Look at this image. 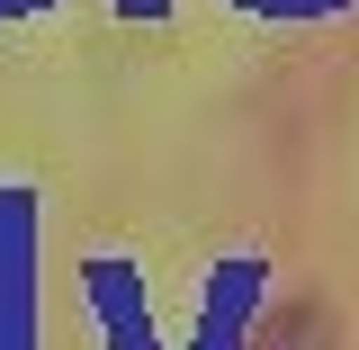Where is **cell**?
<instances>
[{
  "instance_id": "obj_2",
  "label": "cell",
  "mask_w": 359,
  "mask_h": 350,
  "mask_svg": "<svg viewBox=\"0 0 359 350\" xmlns=\"http://www.w3.org/2000/svg\"><path fill=\"white\" fill-rule=\"evenodd\" d=\"M252 9H323V0H252Z\"/></svg>"
},
{
  "instance_id": "obj_3",
  "label": "cell",
  "mask_w": 359,
  "mask_h": 350,
  "mask_svg": "<svg viewBox=\"0 0 359 350\" xmlns=\"http://www.w3.org/2000/svg\"><path fill=\"white\" fill-rule=\"evenodd\" d=\"M18 9H45V0H0V18H18Z\"/></svg>"
},
{
  "instance_id": "obj_1",
  "label": "cell",
  "mask_w": 359,
  "mask_h": 350,
  "mask_svg": "<svg viewBox=\"0 0 359 350\" xmlns=\"http://www.w3.org/2000/svg\"><path fill=\"white\" fill-rule=\"evenodd\" d=\"M269 350H341V342H332V323H323L314 306H297V314L269 323Z\"/></svg>"
}]
</instances>
